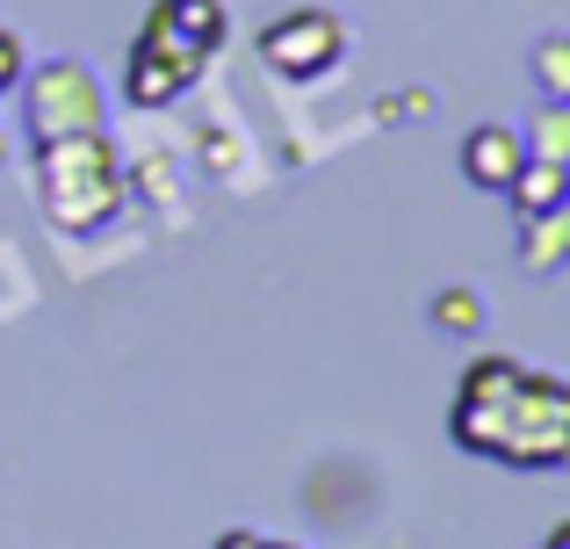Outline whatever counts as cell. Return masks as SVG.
Returning <instances> with one entry per match:
<instances>
[{
  "mask_svg": "<svg viewBox=\"0 0 570 549\" xmlns=\"http://www.w3.org/2000/svg\"><path fill=\"white\" fill-rule=\"evenodd\" d=\"M347 58V22H340L333 8H296L282 14V22L261 29V66L282 72V80H325V72Z\"/></svg>",
  "mask_w": 570,
  "mask_h": 549,
  "instance_id": "obj_4",
  "label": "cell"
},
{
  "mask_svg": "<svg viewBox=\"0 0 570 549\" xmlns=\"http://www.w3.org/2000/svg\"><path fill=\"white\" fill-rule=\"evenodd\" d=\"M520 167H528V145H520V130H505V124L470 130V145H462V174H470L476 188H513Z\"/></svg>",
  "mask_w": 570,
  "mask_h": 549,
  "instance_id": "obj_6",
  "label": "cell"
},
{
  "mask_svg": "<svg viewBox=\"0 0 570 549\" xmlns=\"http://www.w3.org/2000/svg\"><path fill=\"white\" fill-rule=\"evenodd\" d=\"M14 80H22V43H14L8 29H0V95H8Z\"/></svg>",
  "mask_w": 570,
  "mask_h": 549,
  "instance_id": "obj_9",
  "label": "cell"
},
{
  "mask_svg": "<svg viewBox=\"0 0 570 549\" xmlns=\"http://www.w3.org/2000/svg\"><path fill=\"white\" fill-rule=\"evenodd\" d=\"M433 325H448V333H476V296L470 290H441V296H433Z\"/></svg>",
  "mask_w": 570,
  "mask_h": 549,
  "instance_id": "obj_7",
  "label": "cell"
},
{
  "mask_svg": "<svg viewBox=\"0 0 570 549\" xmlns=\"http://www.w3.org/2000/svg\"><path fill=\"white\" fill-rule=\"evenodd\" d=\"M80 130H101L95 66H80V58H51V66L29 80V138L51 145V138H80Z\"/></svg>",
  "mask_w": 570,
  "mask_h": 549,
  "instance_id": "obj_5",
  "label": "cell"
},
{
  "mask_svg": "<svg viewBox=\"0 0 570 549\" xmlns=\"http://www.w3.org/2000/svg\"><path fill=\"white\" fill-rule=\"evenodd\" d=\"M542 549H570V521H563V528H549V536H542Z\"/></svg>",
  "mask_w": 570,
  "mask_h": 549,
  "instance_id": "obj_10",
  "label": "cell"
},
{
  "mask_svg": "<svg viewBox=\"0 0 570 549\" xmlns=\"http://www.w3.org/2000/svg\"><path fill=\"white\" fill-rule=\"evenodd\" d=\"M37 203L58 232H95L116 217L124 203V167H116V145L101 130L80 138H51L37 145Z\"/></svg>",
  "mask_w": 570,
  "mask_h": 549,
  "instance_id": "obj_3",
  "label": "cell"
},
{
  "mask_svg": "<svg viewBox=\"0 0 570 549\" xmlns=\"http://www.w3.org/2000/svg\"><path fill=\"white\" fill-rule=\"evenodd\" d=\"M217 549H304L289 536H261V528H232V536H217Z\"/></svg>",
  "mask_w": 570,
  "mask_h": 549,
  "instance_id": "obj_8",
  "label": "cell"
},
{
  "mask_svg": "<svg viewBox=\"0 0 570 549\" xmlns=\"http://www.w3.org/2000/svg\"><path fill=\"white\" fill-rule=\"evenodd\" d=\"M217 43H224V0H159L145 14V37L130 43V72H124L130 101L159 109V101L188 95Z\"/></svg>",
  "mask_w": 570,
  "mask_h": 549,
  "instance_id": "obj_2",
  "label": "cell"
},
{
  "mask_svg": "<svg viewBox=\"0 0 570 549\" xmlns=\"http://www.w3.org/2000/svg\"><path fill=\"white\" fill-rule=\"evenodd\" d=\"M455 449L505 470H563L570 463V376L513 362V354H476L448 405Z\"/></svg>",
  "mask_w": 570,
  "mask_h": 549,
  "instance_id": "obj_1",
  "label": "cell"
}]
</instances>
